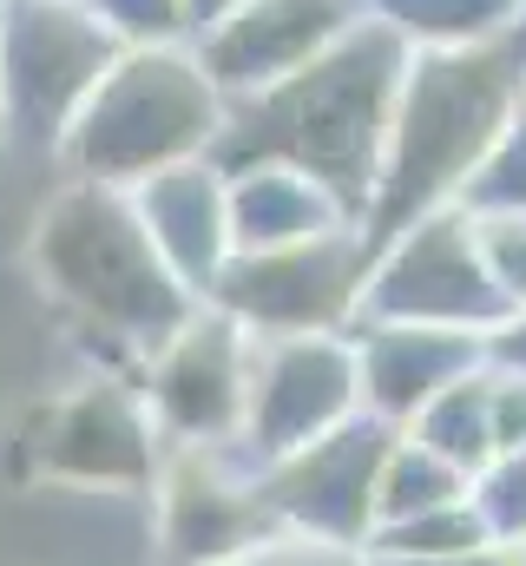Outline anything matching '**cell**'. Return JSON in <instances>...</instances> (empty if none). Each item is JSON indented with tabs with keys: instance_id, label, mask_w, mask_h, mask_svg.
I'll return each mask as SVG.
<instances>
[{
	"instance_id": "obj_10",
	"label": "cell",
	"mask_w": 526,
	"mask_h": 566,
	"mask_svg": "<svg viewBox=\"0 0 526 566\" xmlns=\"http://www.w3.org/2000/svg\"><path fill=\"white\" fill-rule=\"evenodd\" d=\"M33 474L66 481V488H113V494H138L158 481L165 441L145 416V396L126 376H93L66 396H53L33 416Z\"/></svg>"
},
{
	"instance_id": "obj_13",
	"label": "cell",
	"mask_w": 526,
	"mask_h": 566,
	"mask_svg": "<svg viewBox=\"0 0 526 566\" xmlns=\"http://www.w3.org/2000/svg\"><path fill=\"white\" fill-rule=\"evenodd\" d=\"M362 20H369L362 0H244L211 33H198L191 53H198V66L211 73V86L231 106V99H251L263 86L290 80L296 66L329 53Z\"/></svg>"
},
{
	"instance_id": "obj_5",
	"label": "cell",
	"mask_w": 526,
	"mask_h": 566,
	"mask_svg": "<svg viewBox=\"0 0 526 566\" xmlns=\"http://www.w3.org/2000/svg\"><path fill=\"white\" fill-rule=\"evenodd\" d=\"M113 60L119 40L80 0H0V133L60 151Z\"/></svg>"
},
{
	"instance_id": "obj_27",
	"label": "cell",
	"mask_w": 526,
	"mask_h": 566,
	"mask_svg": "<svg viewBox=\"0 0 526 566\" xmlns=\"http://www.w3.org/2000/svg\"><path fill=\"white\" fill-rule=\"evenodd\" d=\"M487 363L494 369H526V310H514L501 329H487Z\"/></svg>"
},
{
	"instance_id": "obj_30",
	"label": "cell",
	"mask_w": 526,
	"mask_h": 566,
	"mask_svg": "<svg viewBox=\"0 0 526 566\" xmlns=\"http://www.w3.org/2000/svg\"><path fill=\"white\" fill-rule=\"evenodd\" d=\"M501 566H526V541H507L501 547Z\"/></svg>"
},
{
	"instance_id": "obj_7",
	"label": "cell",
	"mask_w": 526,
	"mask_h": 566,
	"mask_svg": "<svg viewBox=\"0 0 526 566\" xmlns=\"http://www.w3.org/2000/svg\"><path fill=\"white\" fill-rule=\"evenodd\" d=\"M356 323H428V329H467V336H487L507 323V303L481 264L467 205H441L369 251Z\"/></svg>"
},
{
	"instance_id": "obj_26",
	"label": "cell",
	"mask_w": 526,
	"mask_h": 566,
	"mask_svg": "<svg viewBox=\"0 0 526 566\" xmlns=\"http://www.w3.org/2000/svg\"><path fill=\"white\" fill-rule=\"evenodd\" d=\"M487 422H494V454L526 448V369L487 363Z\"/></svg>"
},
{
	"instance_id": "obj_16",
	"label": "cell",
	"mask_w": 526,
	"mask_h": 566,
	"mask_svg": "<svg viewBox=\"0 0 526 566\" xmlns=\"http://www.w3.org/2000/svg\"><path fill=\"white\" fill-rule=\"evenodd\" d=\"M224 191H231V251H276L356 224L316 178L290 165H231Z\"/></svg>"
},
{
	"instance_id": "obj_4",
	"label": "cell",
	"mask_w": 526,
	"mask_h": 566,
	"mask_svg": "<svg viewBox=\"0 0 526 566\" xmlns=\"http://www.w3.org/2000/svg\"><path fill=\"white\" fill-rule=\"evenodd\" d=\"M218 133H224V93L198 66L191 40L119 46V60L99 73V86L73 113L60 158L86 185L132 191L151 171H171L185 158H211Z\"/></svg>"
},
{
	"instance_id": "obj_24",
	"label": "cell",
	"mask_w": 526,
	"mask_h": 566,
	"mask_svg": "<svg viewBox=\"0 0 526 566\" xmlns=\"http://www.w3.org/2000/svg\"><path fill=\"white\" fill-rule=\"evenodd\" d=\"M119 46H171L191 40L185 27V0H80Z\"/></svg>"
},
{
	"instance_id": "obj_9",
	"label": "cell",
	"mask_w": 526,
	"mask_h": 566,
	"mask_svg": "<svg viewBox=\"0 0 526 566\" xmlns=\"http://www.w3.org/2000/svg\"><path fill=\"white\" fill-rule=\"evenodd\" d=\"M244 389H251V336L211 303H198L138 363V396L165 448H238Z\"/></svg>"
},
{
	"instance_id": "obj_1",
	"label": "cell",
	"mask_w": 526,
	"mask_h": 566,
	"mask_svg": "<svg viewBox=\"0 0 526 566\" xmlns=\"http://www.w3.org/2000/svg\"><path fill=\"white\" fill-rule=\"evenodd\" d=\"M401 73H408V46L389 27L362 20L329 53L296 66L290 80L263 86L251 99H231L211 158L224 171L231 165H290V171L316 178L362 224V205L376 191V165L389 145Z\"/></svg>"
},
{
	"instance_id": "obj_14",
	"label": "cell",
	"mask_w": 526,
	"mask_h": 566,
	"mask_svg": "<svg viewBox=\"0 0 526 566\" xmlns=\"http://www.w3.org/2000/svg\"><path fill=\"white\" fill-rule=\"evenodd\" d=\"M132 211L165 258V271L185 283L198 303L231 264V191L218 158H185L171 171H151L132 185Z\"/></svg>"
},
{
	"instance_id": "obj_6",
	"label": "cell",
	"mask_w": 526,
	"mask_h": 566,
	"mask_svg": "<svg viewBox=\"0 0 526 566\" xmlns=\"http://www.w3.org/2000/svg\"><path fill=\"white\" fill-rule=\"evenodd\" d=\"M369 244L356 224L276 244V251H231V264L204 290L218 316H231L244 336H336L362 316Z\"/></svg>"
},
{
	"instance_id": "obj_3",
	"label": "cell",
	"mask_w": 526,
	"mask_h": 566,
	"mask_svg": "<svg viewBox=\"0 0 526 566\" xmlns=\"http://www.w3.org/2000/svg\"><path fill=\"white\" fill-rule=\"evenodd\" d=\"M33 271L93 336H106L132 363H145L198 310V296L151 251V238L132 211V191H119V185L66 178L53 191V205L40 211Z\"/></svg>"
},
{
	"instance_id": "obj_12",
	"label": "cell",
	"mask_w": 526,
	"mask_h": 566,
	"mask_svg": "<svg viewBox=\"0 0 526 566\" xmlns=\"http://www.w3.org/2000/svg\"><path fill=\"white\" fill-rule=\"evenodd\" d=\"M389 441H394L389 422L349 416L343 428H329L323 441H309V448L257 468L270 521L290 527V534H309V541L369 547V534H376V474H382Z\"/></svg>"
},
{
	"instance_id": "obj_15",
	"label": "cell",
	"mask_w": 526,
	"mask_h": 566,
	"mask_svg": "<svg viewBox=\"0 0 526 566\" xmlns=\"http://www.w3.org/2000/svg\"><path fill=\"white\" fill-rule=\"evenodd\" d=\"M356 382H362V416L389 428H408L448 382L487 363V336L467 329H428V323H356Z\"/></svg>"
},
{
	"instance_id": "obj_17",
	"label": "cell",
	"mask_w": 526,
	"mask_h": 566,
	"mask_svg": "<svg viewBox=\"0 0 526 566\" xmlns=\"http://www.w3.org/2000/svg\"><path fill=\"white\" fill-rule=\"evenodd\" d=\"M376 27H389L408 53H441V46H474L526 27V0H362Z\"/></svg>"
},
{
	"instance_id": "obj_20",
	"label": "cell",
	"mask_w": 526,
	"mask_h": 566,
	"mask_svg": "<svg viewBox=\"0 0 526 566\" xmlns=\"http://www.w3.org/2000/svg\"><path fill=\"white\" fill-rule=\"evenodd\" d=\"M467 547H494L474 501H448V507H428L414 521H394L369 534V560H428V554H467Z\"/></svg>"
},
{
	"instance_id": "obj_8",
	"label": "cell",
	"mask_w": 526,
	"mask_h": 566,
	"mask_svg": "<svg viewBox=\"0 0 526 566\" xmlns=\"http://www.w3.org/2000/svg\"><path fill=\"white\" fill-rule=\"evenodd\" d=\"M349 416H362L349 329H336V336H251L244 434L231 448L244 468H270V461L323 441Z\"/></svg>"
},
{
	"instance_id": "obj_29",
	"label": "cell",
	"mask_w": 526,
	"mask_h": 566,
	"mask_svg": "<svg viewBox=\"0 0 526 566\" xmlns=\"http://www.w3.org/2000/svg\"><path fill=\"white\" fill-rule=\"evenodd\" d=\"M238 7H244V0H185V27H191V40L211 33V27H218L224 13H238Z\"/></svg>"
},
{
	"instance_id": "obj_2",
	"label": "cell",
	"mask_w": 526,
	"mask_h": 566,
	"mask_svg": "<svg viewBox=\"0 0 526 566\" xmlns=\"http://www.w3.org/2000/svg\"><path fill=\"white\" fill-rule=\"evenodd\" d=\"M526 93V27L474 46L408 53L401 93H394L389 145L376 165V191L362 205V244H389L414 218L461 205L467 178L481 171L487 145L501 139L507 113Z\"/></svg>"
},
{
	"instance_id": "obj_11",
	"label": "cell",
	"mask_w": 526,
	"mask_h": 566,
	"mask_svg": "<svg viewBox=\"0 0 526 566\" xmlns=\"http://www.w3.org/2000/svg\"><path fill=\"white\" fill-rule=\"evenodd\" d=\"M151 501L165 566H244L276 534L257 468H244L231 448H165Z\"/></svg>"
},
{
	"instance_id": "obj_19",
	"label": "cell",
	"mask_w": 526,
	"mask_h": 566,
	"mask_svg": "<svg viewBox=\"0 0 526 566\" xmlns=\"http://www.w3.org/2000/svg\"><path fill=\"white\" fill-rule=\"evenodd\" d=\"M448 501H467V474H454L441 454H428L421 441H408L394 428L389 454H382V474H376V527L414 521V514L448 507Z\"/></svg>"
},
{
	"instance_id": "obj_18",
	"label": "cell",
	"mask_w": 526,
	"mask_h": 566,
	"mask_svg": "<svg viewBox=\"0 0 526 566\" xmlns=\"http://www.w3.org/2000/svg\"><path fill=\"white\" fill-rule=\"evenodd\" d=\"M408 441H421L428 454H441L454 474H481L487 461H494V422H487V363L481 369H467L461 382H448L414 422L401 428Z\"/></svg>"
},
{
	"instance_id": "obj_21",
	"label": "cell",
	"mask_w": 526,
	"mask_h": 566,
	"mask_svg": "<svg viewBox=\"0 0 526 566\" xmlns=\"http://www.w3.org/2000/svg\"><path fill=\"white\" fill-rule=\"evenodd\" d=\"M461 205L467 211H526V93H520V106L507 113L501 139L487 145L481 171L467 178Z\"/></svg>"
},
{
	"instance_id": "obj_22",
	"label": "cell",
	"mask_w": 526,
	"mask_h": 566,
	"mask_svg": "<svg viewBox=\"0 0 526 566\" xmlns=\"http://www.w3.org/2000/svg\"><path fill=\"white\" fill-rule=\"evenodd\" d=\"M467 501H474V514H481V527H487L494 547L526 541V448L494 454V461L467 481Z\"/></svg>"
},
{
	"instance_id": "obj_23",
	"label": "cell",
	"mask_w": 526,
	"mask_h": 566,
	"mask_svg": "<svg viewBox=\"0 0 526 566\" xmlns=\"http://www.w3.org/2000/svg\"><path fill=\"white\" fill-rule=\"evenodd\" d=\"M474 218V244H481V264L501 290L507 316L526 310V211H467Z\"/></svg>"
},
{
	"instance_id": "obj_28",
	"label": "cell",
	"mask_w": 526,
	"mask_h": 566,
	"mask_svg": "<svg viewBox=\"0 0 526 566\" xmlns=\"http://www.w3.org/2000/svg\"><path fill=\"white\" fill-rule=\"evenodd\" d=\"M369 566H501V547H467V554H428V560H369Z\"/></svg>"
},
{
	"instance_id": "obj_25",
	"label": "cell",
	"mask_w": 526,
	"mask_h": 566,
	"mask_svg": "<svg viewBox=\"0 0 526 566\" xmlns=\"http://www.w3.org/2000/svg\"><path fill=\"white\" fill-rule=\"evenodd\" d=\"M244 566H369V554L362 547H343V541H309V534L276 527Z\"/></svg>"
}]
</instances>
